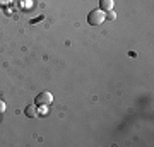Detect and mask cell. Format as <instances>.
<instances>
[{
  "label": "cell",
  "mask_w": 154,
  "mask_h": 147,
  "mask_svg": "<svg viewBox=\"0 0 154 147\" xmlns=\"http://www.w3.org/2000/svg\"><path fill=\"white\" fill-rule=\"evenodd\" d=\"M106 19V14L105 11H101V9H94L88 14V22L91 26H99V24H103Z\"/></svg>",
  "instance_id": "cell-1"
},
{
  "label": "cell",
  "mask_w": 154,
  "mask_h": 147,
  "mask_svg": "<svg viewBox=\"0 0 154 147\" xmlns=\"http://www.w3.org/2000/svg\"><path fill=\"white\" fill-rule=\"evenodd\" d=\"M51 101H53V96H51V93H48V91L39 93L38 96H36V99H34V103L38 104V106H48Z\"/></svg>",
  "instance_id": "cell-2"
},
{
  "label": "cell",
  "mask_w": 154,
  "mask_h": 147,
  "mask_svg": "<svg viewBox=\"0 0 154 147\" xmlns=\"http://www.w3.org/2000/svg\"><path fill=\"white\" fill-rule=\"evenodd\" d=\"M113 0H99V5H101V11H113Z\"/></svg>",
  "instance_id": "cell-3"
},
{
  "label": "cell",
  "mask_w": 154,
  "mask_h": 147,
  "mask_svg": "<svg viewBox=\"0 0 154 147\" xmlns=\"http://www.w3.org/2000/svg\"><path fill=\"white\" fill-rule=\"evenodd\" d=\"M34 106H28V108H26V115H28V116H36V111H34Z\"/></svg>",
  "instance_id": "cell-4"
},
{
  "label": "cell",
  "mask_w": 154,
  "mask_h": 147,
  "mask_svg": "<svg viewBox=\"0 0 154 147\" xmlns=\"http://www.w3.org/2000/svg\"><path fill=\"white\" fill-rule=\"evenodd\" d=\"M106 17H108V19H110V21H115V12H113V11H108V16H106Z\"/></svg>",
  "instance_id": "cell-5"
},
{
  "label": "cell",
  "mask_w": 154,
  "mask_h": 147,
  "mask_svg": "<svg viewBox=\"0 0 154 147\" xmlns=\"http://www.w3.org/2000/svg\"><path fill=\"white\" fill-rule=\"evenodd\" d=\"M39 113H41V115H46V106H39Z\"/></svg>",
  "instance_id": "cell-6"
},
{
  "label": "cell",
  "mask_w": 154,
  "mask_h": 147,
  "mask_svg": "<svg viewBox=\"0 0 154 147\" xmlns=\"http://www.w3.org/2000/svg\"><path fill=\"white\" fill-rule=\"evenodd\" d=\"M4 108H5V106H4V103H2V101H0V111H4Z\"/></svg>",
  "instance_id": "cell-7"
}]
</instances>
